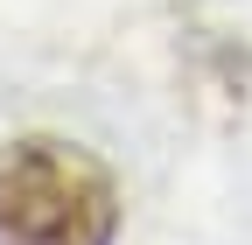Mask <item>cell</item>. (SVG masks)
I'll return each mask as SVG.
<instances>
[{"instance_id": "obj_1", "label": "cell", "mask_w": 252, "mask_h": 245, "mask_svg": "<svg viewBox=\"0 0 252 245\" xmlns=\"http://www.w3.org/2000/svg\"><path fill=\"white\" fill-rule=\"evenodd\" d=\"M119 189L77 140L28 133L0 147V245H112Z\"/></svg>"}]
</instances>
